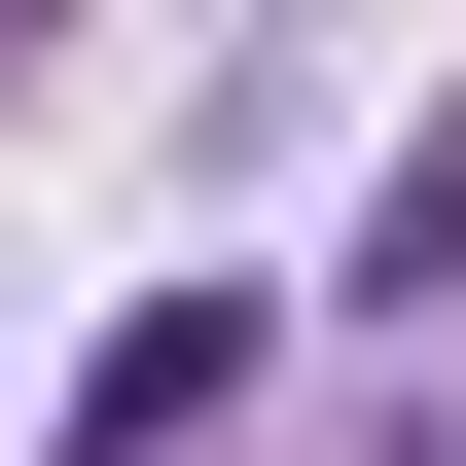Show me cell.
<instances>
[{"instance_id": "1", "label": "cell", "mask_w": 466, "mask_h": 466, "mask_svg": "<svg viewBox=\"0 0 466 466\" xmlns=\"http://www.w3.org/2000/svg\"><path fill=\"white\" fill-rule=\"evenodd\" d=\"M251 395V288H144L108 359H72V466H179V431H216Z\"/></svg>"}]
</instances>
